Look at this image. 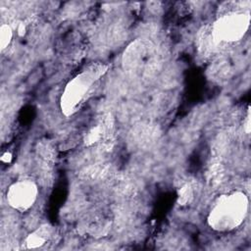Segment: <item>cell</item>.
Here are the masks:
<instances>
[{
  "label": "cell",
  "mask_w": 251,
  "mask_h": 251,
  "mask_svg": "<svg viewBox=\"0 0 251 251\" xmlns=\"http://www.w3.org/2000/svg\"><path fill=\"white\" fill-rule=\"evenodd\" d=\"M250 15L248 12L231 11L219 17L210 28L216 44L235 42L240 40L249 27Z\"/></svg>",
  "instance_id": "3957f363"
},
{
  "label": "cell",
  "mask_w": 251,
  "mask_h": 251,
  "mask_svg": "<svg viewBox=\"0 0 251 251\" xmlns=\"http://www.w3.org/2000/svg\"><path fill=\"white\" fill-rule=\"evenodd\" d=\"M38 188L31 179H20L11 184L7 190L8 204L15 210L25 212L36 201Z\"/></svg>",
  "instance_id": "277c9868"
},
{
  "label": "cell",
  "mask_w": 251,
  "mask_h": 251,
  "mask_svg": "<svg viewBox=\"0 0 251 251\" xmlns=\"http://www.w3.org/2000/svg\"><path fill=\"white\" fill-rule=\"evenodd\" d=\"M107 70V65L93 63L66 84L60 98V107L65 116H72L78 111L93 85L106 74Z\"/></svg>",
  "instance_id": "6da1fadb"
},
{
  "label": "cell",
  "mask_w": 251,
  "mask_h": 251,
  "mask_svg": "<svg viewBox=\"0 0 251 251\" xmlns=\"http://www.w3.org/2000/svg\"><path fill=\"white\" fill-rule=\"evenodd\" d=\"M248 213V198L241 191L223 195L209 212V226L217 231H230L243 223Z\"/></svg>",
  "instance_id": "7a4b0ae2"
},
{
  "label": "cell",
  "mask_w": 251,
  "mask_h": 251,
  "mask_svg": "<svg viewBox=\"0 0 251 251\" xmlns=\"http://www.w3.org/2000/svg\"><path fill=\"white\" fill-rule=\"evenodd\" d=\"M11 159H12V155H11V153L8 152V151H6L5 153H3L2 156H1V161H2L3 163H9V162L11 161Z\"/></svg>",
  "instance_id": "52a82bcc"
},
{
  "label": "cell",
  "mask_w": 251,
  "mask_h": 251,
  "mask_svg": "<svg viewBox=\"0 0 251 251\" xmlns=\"http://www.w3.org/2000/svg\"><path fill=\"white\" fill-rule=\"evenodd\" d=\"M13 37V30L9 25H2L0 27V48L4 50L7 48L12 40Z\"/></svg>",
  "instance_id": "8992f818"
},
{
  "label": "cell",
  "mask_w": 251,
  "mask_h": 251,
  "mask_svg": "<svg viewBox=\"0 0 251 251\" xmlns=\"http://www.w3.org/2000/svg\"><path fill=\"white\" fill-rule=\"evenodd\" d=\"M51 234V229L47 225L41 226L31 233H29L25 238V245L29 249H35L43 246L48 240Z\"/></svg>",
  "instance_id": "5b68a950"
}]
</instances>
